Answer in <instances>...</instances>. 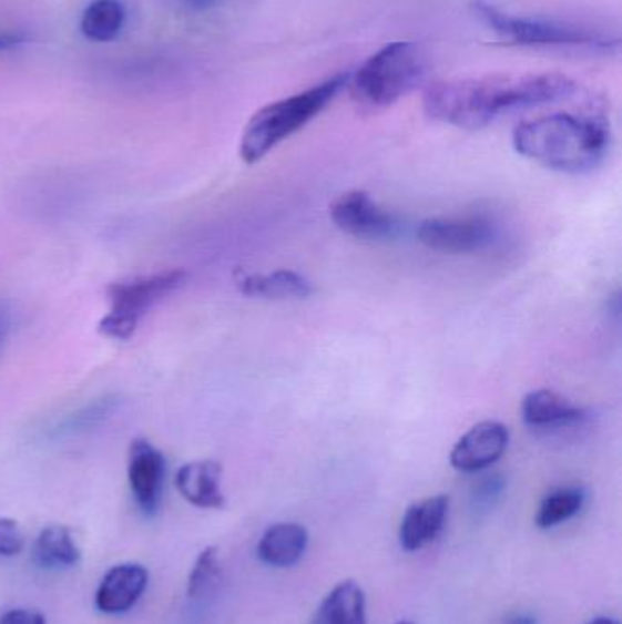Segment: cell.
I'll return each instance as SVG.
<instances>
[{
	"label": "cell",
	"mask_w": 622,
	"mask_h": 624,
	"mask_svg": "<svg viewBox=\"0 0 622 624\" xmlns=\"http://www.w3.org/2000/svg\"><path fill=\"white\" fill-rule=\"evenodd\" d=\"M573 79L562 73H493L429 84L424 112L438 123L462 130L486 129L500 115L561 103L575 95Z\"/></svg>",
	"instance_id": "6da1fadb"
},
{
	"label": "cell",
	"mask_w": 622,
	"mask_h": 624,
	"mask_svg": "<svg viewBox=\"0 0 622 624\" xmlns=\"http://www.w3.org/2000/svg\"><path fill=\"white\" fill-rule=\"evenodd\" d=\"M513 149L528 160L562 174H587L606 160L612 132L601 115H542L517 124Z\"/></svg>",
	"instance_id": "7a4b0ae2"
},
{
	"label": "cell",
	"mask_w": 622,
	"mask_h": 624,
	"mask_svg": "<svg viewBox=\"0 0 622 624\" xmlns=\"http://www.w3.org/2000/svg\"><path fill=\"white\" fill-rule=\"evenodd\" d=\"M350 73H338L313 89L282 99L257 110L248 120L239 141V157L247 165H256L279 143L307 126L329 106L341 90L349 86Z\"/></svg>",
	"instance_id": "3957f363"
},
{
	"label": "cell",
	"mask_w": 622,
	"mask_h": 624,
	"mask_svg": "<svg viewBox=\"0 0 622 624\" xmlns=\"http://www.w3.org/2000/svg\"><path fill=\"white\" fill-rule=\"evenodd\" d=\"M427 59L412 42H391L350 73V92L370 109H386L424 83Z\"/></svg>",
	"instance_id": "277c9868"
},
{
	"label": "cell",
	"mask_w": 622,
	"mask_h": 624,
	"mask_svg": "<svg viewBox=\"0 0 622 624\" xmlns=\"http://www.w3.org/2000/svg\"><path fill=\"white\" fill-rule=\"evenodd\" d=\"M473 13L509 47L584 48L593 52H612L619 48V39H610L590 28L570 22L509 16L483 0L473 2Z\"/></svg>",
	"instance_id": "5b68a950"
},
{
	"label": "cell",
	"mask_w": 622,
	"mask_h": 624,
	"mask_svg": "<svg viewBox=\"0 0 622 624\" xmlns=\"http://www.w3.org/2000/svg\"><path fill=\"white\" fill-rule=\"evenodd\" d=\"M186 279L188 274L185 270L174 268L166 273L109 285L106 295L112 309L99 321V333L112 340H129L137 330L141 318L163 299L174 295L175 290H180Z\"/></svg>",
	"instance_id": "8992f818"
},
{
	"label": "cell",
	"mask_w": 622,
	"mask_h": 624,
	"mask_svg": "<svg viewBox=\"0 0 622 624\" xmlns=\"http://www.w3.org/2000/svg\"><path fill=\"white\" fill-rule=\"evenodd\" d=\"M418 242L446 254L482 253L493 245L497 228L486 217H429L417 228Z\"/></svg>",
	"instance_id": "52a82bcc"
},
{
	"label": "cell",
	"mask_w": 622,
	"mask_h": 624,
	"mask_svg": "<svg viewBox=\"0 0 622 624\" xmlns=\"http://www.w3.org/2000/svg\"><path fill=\"white\" fill-rule=\"evenodd\" d=\"M330 219L341 233L355 238L384 242L400 233V222L364 191L345 192L330 205Z\"/></svg>",
	"instance_id": "ba28073f"
},
{
	"label": "cell",
	"mask_w": 622,
	"mask_h": 624,
	"mask_svg": "<svg viewBox=\"0 0 622 624\" xmlns=\"http://www.w3.org/2000/svg\"><path fill=\"white\" fill-rule=\"evenodd\" d=\"M509 446V429L504 423L486 420L477 423L452 446L449 462L462 473H479L497 464Z\"/></svg>",
	"instance_id": "9c48e42d"
},
{
	"label": "cell",
	"mask_w": 622,
	"mask_h": 624,
	"mask_svg": "<svg viewBox=\"0 0 622 624\" xmlns=\"http://www.w3.org/2000/svg\"><path fill=\"white\" fill-rule=\"evenodd\" d=\"M166 462L160 449L149 440L137 439L130 444L129 482L132 495L144 515H155L160 511L163 484H165Z\"/></svg>",
	"instance_id": "30bf717a"
},
{
	"label": "cell",
	"mask_w": 622,
	"mask_h": 624,
	"mask_svg": "<svg viewBox=\"0 0 622 624\" xmlns=\"http://www.w3.org/2000/svg\"><path fill=\"white\" fill-rule=\"evenodd\" d=\"M150 573L143 564L123 563L110 567L95 592V606L106 615L126 614L149 589Z\"/></svg>",
	"instance_id": "8fae6325"
},
{
	"label": "cell",
	"mask_w": 622,
	"mask_h": 624,
	"mask_svg": "<svg viewBox=\"0 0 622 624\" xmlns=\"http://www.w3.org/2000/svg\"><path fill=\"white\" fill-rule=\"evenodd\" d=\"M522 420L526 426L537 431H561V429L581 428L588 422L587 409L571 403L568 398L550 389H537L526 395L522 400Z\"/></svg>",
	"instance_id": "7c38bea8"
},
{
	"label": "cell",
	"mask_w": 622,
	"mask_h": 624,
	"mask_svg": "<svg viewBox=\"0 0 622 624\" xmlns=\"http://www.w3.org/2000/svg\"><path fill=\"white\" fill-rule=\"evenodd\" d=\"M222 475V464L216 460H194L177 470L175 488L188 504L201 510H222L225 505Z\"/></svg>",
	"instance_id": "4fadbf2b"
},
{
	"label": "cell",
	"mask_w": 622,
	"mask_h": 624,
	"mask_svg": "<svg viewBox=\"0 0 622 624\" xmlns=\"http://www.w3.org/2000/svg\"><path fill=\"white\" fill-rule=\"evenodd\" d=\"M449 499L446 495L429 497L409 505L400 524V544L406 552H417L429 542L437 541L448 519Z\"/></svg>",
	"instance_id": "5bb4252c"
},
{
	"label": "cell",
	"mask_w": 622,
	"mask_h": 624,
	"mask_svg": "<svg viewBox=\"0 0 622 624\" xmlns=\"http://www.w3.org/2000/svg\"><path fill=\"white\" fill-rule=\"evenodd\" d=\"M239 293L251 298L305 299L314 293L313 284L302 274L279 268L268 274H236Z\"/></svg>",
	"instance_id": "9a60e30c"
},
{
	"label": "cell",
	"mask_w": 622,
	"mask_h": 624,
	"mask_svg": "<svg viewBox=\"0 0 622 624\" xmlns=\"http://www.w3.org/2000/svg\"><path fill=\"white\" fill-rule=\"evenodd\" d=\"M309 533L302 524L279 522L263 533L257 544V557L273 567H290L304 557Z\"/></svg>",
	"instance_id": "2e32d148"
},
{
	"label": "cell",
	"mask_w": 622,
	"mask_h": 624,
	"mask_svg": "<svg viewBox=\"0 0 622 624\" xmlns=\"http://www.w3.org/2000/svg\"><path fill=\"white\" fill-rule=\"evenodd\" d=\"M313 624H367L366 594L355 581L330 590L316 610Z\"/></svg>",
	"instance_id": "e0dca14e"
},
{
	"label": "cell",
	"mask_w": 622,
	"mask_h": 624,
	"mask_svg": "<svg viewBox=\"0 0 622 624\" xmlns=\"http://www.w3.org/2000/svg\"><path fill=\"white\" fill-rule=\"evenodd\" d=\"M81 561V548L70 528L53 524L39 533L33 544V563L44 570H67Z\"/></svg>",
	"instance_id": "ac0fdd59"
},
{
	"label": "cell",
	"mask_w": 622,
	"mask_h": 624,
	"mask_svg": "<svg viewBox=\"0 0 622 624\" xmlns=\"http://www.w3.org/2000/svg\"><path fill=\"white\" fill-rule=\"evenodd\" d=\"M124 17V6L119 0H93L84 10L81 31L88 41L110 42L123 30Z\"/></svg>",
	"instance_id": "d6986e66"
},
{
	"label": "cell",
	"mask_w": 622,
	"mask_h": 624,
	"mask_svg": "<svg viewBox=\"0 0 622 624\" xmlns=\"http://www.w3.org/2000/svg\"><path fill=\"white\" fill-rule=\"evenodd\" d=\"M587 501V491L579 485H565L551 491L540 502L536 524L540 530H550L562 522L570 521L582 510Z\"/></svg>",
	"instance_id": "ffe728a7"
},
{
	"label": "cell",
	"mask_w": 622,
	"mask_h": 624,
	"mask_svg": "<svg viewBox=\"0 0 622 624\" xmlns=\"http://www.w3.org/2000/svg\"><path fill=\"white\" fill-rule=\"evenodd\" d=\"M118 406L119 400L115 397L99 398V400L88 403L75 413L62 418L61 422L52 429V437H73V434L92 431V429L99 428L101 423L106 422L115 413Z\"/></svg>",
	"instance_id": "44dd1931"
},
{
	"label": "cell",
	"mask_w": 622,
	"mask_h": 624,
	"mask_svg": "<svg viewBox=\"0 0 622 624\" xmlns=\"http://www.w3.org/2000/svg\"><path fill=\"white\" fill-rule=\"evenodd\" d=\"M222 575V564H220V550L216 546H208L197 555L196 563L192 566L188 583H186V594L191 599L201 597L208 594L212 586L217 583Z\"/></svg>",
	"instance_id": "7402d4cb"
},
{
	"label": "cell",
	"mask_w": 622,
	"mask_h": 624,
	"mask_svg": "<svg viewBox=\"0 0 622 624\" xmlns=\"http://www.w3.org/2000/svg\"><path fill=\"white\" fill-rule=\"evenodd\" d=\"M504 490V477L491 475L480 480L479 484L475 485L473 495H471L475 511L486 513V511L493 510V505L500 501Z\"/></svg>",
	"instance_id": "603a6c76"
},
{
	"label": "cell",
	"mask_w": 622,
	"mask_h": 624,
	"mask_svg": "<svg viewBox=\"0 0 622 624\" xmlns=\"http://www.w3.org/2000/svg\"><path fill=\"white\" fill-rule=\"evenodd\" d=\"M24 550V535L13 519L0 516V557H16Z\"/></svg>",
	"instance_id": "cb8c5ba5"
},
{
	"label": "cell",
	"mask_w": 622,
	"mask_h": 624,
	"mask_svg": "<svg viewBox=\"0 0 622 624\" xmlns=\"http://www.w3.org/2000/svg\"><path fill=\"white\" fill-rule=\"evenodd\" d=\"M0 624H47V617L37 610L13 608L0 615Z\"/></svg>",
	"instance_id": "d4e9b609"
},
{
	"label": "cell",
	"mask_w": 622,
	"mask_h": 624,
	"mask_svg": "<svg viewBox=\"0 0 622 624\" xmlns=\"http://www.w3.org/2000/svg\"><path fill=\"white\" fill-rule=\"evenodd\" d=\"M11 316L10 310L6 309V305L0 304V349L4 346L8 336H10Z\"/></svg>",
	"instance_id": "484cf974"
},
{
	"label": "cell",
	"mask_w": 622,
	"mask_h": 624,
	"mask_svg": "<svg viewBox=\"0 0 622 624\" xmlns=\"http://www.w3.org/2000/svg\"><path fill=\"white\" fill-rule=\"evenodd\" d=\"M22 41L24 39L21 35H0V52L19 47V44H22Z\"/></svg>",
	"instance_id": "4316f807"
},
{
	"label": "cell",
	"mask_w": 622,
	"mask_h": 624,
	"mask_svg": "<svg viewBox=\"0 0 622 624\" xmlns=\"http://www.w3.org/2000/svg\"><path fill=\"white\" fill-rule=\"evenodd\" d=\"M217 2H220V0H186L188 8L194 11L212 10Z\"/></svg>",
	"instance_id": "83f0119b"
},
{
	"label": "cell",
	"mask_w": 622,
	"mask_h": 624,
	"mask_svg": "<svg viewBox=\"0 0 622 624\" xmlns=\"http://www.w3.org/2000/svg\"><path fill=\"white\" fill-rule=\"evenodd\" d=\"M506 624H537V620L533 615L522 614L514 615V617H511Z\"/></svg>",
	"instance_id": "f1b7e54d"
},
{
	"label": "cell",
	"mask_w": 622,
	"mask_h": 624,
	"mask_svg": "<svg viewBox=\"0 0 622 624\" xmlns=\"http://www.w3.org/2000/svg\"><path fill=\"white\" fill-rule=\"evenodd\" d=\"M588 624H619L618 621L610 620V617H596Z\"/></svg>",
	"instance_id": "f546056e"
},
{
	"label": "cell",
	"mask_w": 622,
	"mask_h": 624,
	"mask_svg": "<svg viewBox=\"0 0 622 624\" xmlns=\"http://www.w3.org/2000/svg\"><path fill=\"white\" fill-rule=\"evenodd\" d=\"M396 624H415V623H411V621H400V623H396Z\"/></svg>",
	"instance_id": "4dcf8cb0"
}]
</instances>
